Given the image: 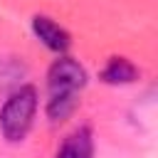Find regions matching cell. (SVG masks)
<instances>
[{
    "label": "cell",
    "mask_w": 158,
    "mask_h": 158,
    "mask_svg": "<svg viewBox=\"0 0 158 158\" xmlns=\"http://www.w3.org/2000/svg\"><path fill=\"white\" fill-rule=\"evenodd\" d=\"M40 91L35 84H17L0 104V136L7 143H22L37 118Z\"/></svg>",
    "instance_id": "cell-2"
},
{
    "label": "cell",
    "mask_w": 158,
    "mask_h": 158,
    "mask_svg": "<svg viewBox=\"0 0 158 158\" xmlns=\"http://www.w3.org/2000/svg\"><path fill=\"white\" fill-rule=\"evenodd\" d=\"M44 114L49 123H64L79 109L81 91L89 84V74L84 64L72 54H57L44 77Z\"/></svg>",
    "instance_id": "cell-1"
},
{
    "label": "cell",
    "mask_w": 158,
    "mask_h": 158,
    "mask_svg": "<svg viewBox=\"0 0 158 158\" xmlns=\"http://www.w3.org/2000/svg\"><path fill=\"white\" fill-rule=\"evenodd\" d=\"M141 79V69L136 62H131L123 54H114L104 62V67L99 69V81L109 84V86H128L136 84Z\"/></svg>",
    "instance_id": "cell-5"
},
{
    "label": "cell",
    "mask_w": 158,
    "mask_h": 158,
    "mask_svg": "<svg viewBox=\"0 0 158 158\" xmlns=\"http://www.w3.org/2000/svg\"><path fill=\"white\" fill-rule=\"evenodd\" d=\"M30 30L35 35V40L47 47L49 52L54 54H69V47H72V35L64 25H59L54 17L49 15H32L30 20Z\"/></svg>",
    "instance_id": "cell-3"
},
{
    "label": "cell",
    "mask_w": 158,
    "mask_h": 158,
    "mask_svg": "<svg viewBox=\"0 0 158 158\" xmlns=\"http://www.w3.org/2000/svg\"><path fill=\"white\" fill-rule=\"evenodd\" d=\"M94 153H96L94 131L86 123H81L62 138V143L54 151V158H94Z\"/></svg>",
    "instance_id": "cell-4"
}]
</instances>
